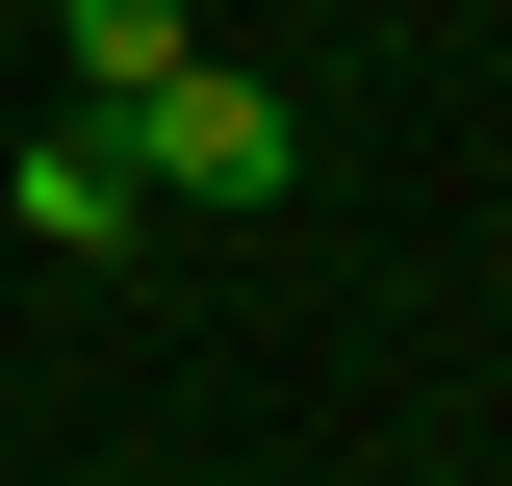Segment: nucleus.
Wrapping results in <instances>:
<instances>
[{"instance_id": "7ed1b4c3", "label": "nucleus", "mask_w": 512, "mask_h": 486, "mask_svg": "<svg viewBox=\"0 0 512 486\" xmlns=\"http://www.w3.org/2000/svg\"><path fill=\"white\" fill-rule=\"evenodd\" d=\"M52 52H77V103L128 128V103H154V77L205 52V0H52Z\"/></svg>"}, {"instance_id": "f03ea898", "label": "nucleus", "mask_w": 512, "mask_h": 486, "mask_svg": "<svg viewBox=\"0 0 512 486\" xmlns=\"http://www.w3.org/2000/svg\"><path fill=\"white\" fill-rule=\"evenodd\" d=\"M0 231H52V256H128V231H154V180H128V128L77 103L52 154H0Z\"/></svg>"}, {"instance_id": "f257e3e1", "label": "nucleus", "mask_w": 512, "mask_h": 486, "mask_svg": "<svg viewBox=\"0 0 512 486\" xmlns=\"http://www.w3.org/2000/svg\"><path fill=\"white\" fill-rule=\"evenodd\" d=\"M128 180H154V205H282V180H308V128H282V77L180 52L154 103H128Z\"/></svg>"}]
</instances>
